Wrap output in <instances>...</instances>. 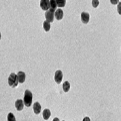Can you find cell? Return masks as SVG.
I'll list each match as a JSON object with an SVG mask.
<instances>
[{
	"label": "cell",
	"mask_w": 121,
	"mask_h": 121,
	"mask_svg": "<svg viewBox=\"0 0 121 121\" xmlns=\"http://www.w3.org/2000/svg\"><path fill=\"white\" fill-rule=\"evenodd\" d=\"M18 83V80L17 76L14 73L10 75L8 78V84L10 86L13 88L17 87Z\"/></svg>",
	"instance_id": "7a4b0ae2"
},
{
	"label": "cell",
	"mask_w": 121,
	"mask_h": 121,
	"mask_svg": "<svg viewBox=\"0 0 121 121\" xmlns=\"http://www.w3.org/2000/svg\"><path fill=\"white\" fill-rule=\"evenodd\" d=\"M7 121H16L14 115L10 112L7 115Z\"/></svg>",
	"instance_id": "2e32d148"
},
{
	"label": "cell",
	"mask_w": 121,
	"mask_h": 121,
	"mask_svg": "<svg viewBox=\"0 0 121 121\" xmlns=\"http://www.w3.org/2000/svg\"><path fill=\"white\" fill-rule=\"evenodd\" d=\"M56 4L59 7H65V4H66V1L65 0H62V1H59V0H57Z\"/></svg>",
	"instance_id": "9a60e30c"
},
{
	"label": "cell",
	"mask_w": 121,
	"mask_h": 121,
	"mask_svg": "<svg viewBox=\"0 0 121 121\" xmlns=\"http://www.w3.org/2000/svg\"><path fill=\"white\" fill-rule=\"evenodd\" d=\"M50 115H51V112H50L49 109L46 108L44 110L43 112V116L44 120H48L50 117Z\"/></svg>",
	"instance_id": "7c38bea8"
},
{
	"label": "cell",
	"mask_w": 121,
	"mask_h": 121,
	"mask_svg": "<svg viewBox=\"0 0 121 121\" xmlns=\"http://www.w3.org/2000/svg\"><path fill=\"white\" fill-rule=\"evenodd\" d=\"M43 28L46 32H48L50 29V23L47 21H45L43 23Z\"/></svg>",
	"instance_id": "5bb4252c"
},
{
	"label": "cell",
	"mask_w": 121,
	"mask_h": 121,
	"mask_svg": "<svg viewBox=\"0 0 121 121\" xmlns=\"http://www.w3.org/2000/svg\"><path fill=\"white\" fill-rule=\"evenodd\" d=\"M54 12L48 10L45 13V17L47 21L48 22H53L54 19Z\"/></svg>",
	"instance_id": "277c9868"
},
{
	"label": "cell",
	"mask_w": 121,
	"mask_h": 121,
	"mask_svg": "<svg viewBox=\"0 0 121 121\" xmlns=\"http://www.w3.org/2000/svg\"><path fill=\"white\" fill-rule=\"evenodd\" d=\"M32 101L33 94L32 92L28 90H26L25 92L24 97L23 99V102L24 105L27 107H30L32 104Z\"/></svg>",
	"instance_id": "6da1fadb"
},
{
	"label": "cell",
	"mask_w": 121,
	"mask_h": 121,
	"mask_svg": "<svg viewBox=\"0 0 121 121\" xmlns=\"http://www.w3.org/2000/svg\"><path fill=\"white\" fill-rule=\"evenodd\" d=\"M81 19L82 23L87 24L90 20V15L87 12H82L81 14Z\"/></svg>",
	"instance_id": "8992f818"
},
{
	"label": "cell",
	"mask_w": 121,
	"mask_h": 121,
	"mask_svg": "<svg viewBox=\"0 0 121 121\" xmlns=\"http://www.w3.org/2000/svg\"><path fill=\"white\" fill-rule=\"evenodd\" d=\"M24 102L22 99H17L15 103V107L18 111H21L24 108Z\"/></svg>",
	"instance_id": "52a82bcc"
},
{
	"label": "cell",
	"mask_w": 121,
	"mask_h": 121,
	"mask_svg": "<svg viewBox=\"0 0 121 121\" xmlns=\"http://www.w3.org/2000/svg\"><path fill=\"white\" fill-rule=\"evenodd\" d=\"M17 76L18 78V82L21 83H23L25 82V78H26V75L24 72L22 71L18 72L17 73Z\"/></svg>",
	"instance_id": "ba28073f"
},
{
	"label": "cell",
	"mask_w": 121,
	"mask_h": 121,
	"mask_svg": "<svg viewBox=\"0 0 121 121\" xmlns=\"http://www.w3.org/2000/svg\"><path fill=\"white\" fill-rule=\"evenodd\" d=\"M49 3H50L49 11L54 12L57 6L56 1H55V0H50L49 1Z\"/></svg>",
	"instance_id": "8fae6325"
},
{
	"label": "cell",
	"mask_w": 121,
	"mask_h": 121,
	"mask_svg": "<svg viewBox=\"0 0 121 121\" xmlns=\"http://www.w3.org/2000/svg\"><path fill=\"white\" fill-rule=\"evenodd\" d=\"M55 16L58 21L61 20L64 16V12L61 9H58L55 13Z\"/></svg>",
	"instance_id": "9c48e42d"
},
{
	"label": "cell",
	"mask_w": 121,
	"mask_h": 121,
	"mask_svg": "<svg viewBox=\"0 0 121 121\" xmlns=\"http://www.w3.org/2000/svg\"><path fill=\"white\" fill-rule=\"evenodd\" d=\"M117 11L119 15H121V2H120L117 6Z\"/></svg>",
	"instance_id": "ac0fdd59"
},
{
	"label": "cell",
	"mask_w": 121,
	"mask_h": 121,
	"mask_svg": "<svg viewBox=\"0 0 121 121\" xmlns=\"http://www.w3.org/2000/svg\"><path fill=\"white\" fill-rule=\"evenodd\" d=\"M70 88V84L68 81H65L63 84V89L65 93H67L69 91Z\"/></svg>",
	"instance_id": "4fadbf2b"
},
{
	"label": "cell",
	"mask_w": 121,
	"mask_h": 121,
	"mask_svg": "<svg viewBox=\"0 0 121 121\" xmlns=\"http://www.w3.org/2000/svg\"><path fill=\"white\" fill-rule=\"evenodd\" d=\"M34 112L36 114H39L41 111V106L38 102H35L33 106Z\"/></svg>",
	"instance_id": "30bf717a"
},
{
	"label": "cell",
	"mask_w": 121,
	"mask_h": 121,
	"mask_svg": "<svg viewBox=\"0 0 121 121\" xmlns=\"http://www.w3.org/2000/svg\"></svg>",
	"instance_id": "603a6c76"
},
{
	"label": "cell",
	"mask_w": 121,
	"mask_h": 121,
	"mask_svg": "<svg viewBox=\"0 0 121 121\" xmlns=\"http://www.w3.org/2000/svg\"><path fill=\"white\" fill-rule=\"evenodd\" d=\"M53 121H60L59 119L58 118H55L53 120Z\"/></svg>",
	"instance_id": "44dd1931"
},
{
	"label": "cell",
	"mask_w": 121,
	"mask_h": 121,
	"mask_svg": "<svg viewBox=\"0 0 121 121\" xmlns=\"http://www.w3.org/2000/svg\"><path fill=\"white\" fill-rule=\"evenodd\" d=\"M1 32H0V40H1Z\"/></svg>",
	"instance_id": "7402d4cb"
},
{
	"label": "cell",
	"mask_w": 121,
	"mask_h": 121,
	"mask_svg": "<svg viewBox=\"0 0 121 121\" xmlns=\"http://www.w3.org/2000/svg\"><path fill=\"white\" fill-rule=\"evenodd\" d=\"M99 3V2L98 1H92L93 6L94 8H96L98 6Z\"/></svg>",
	"instance_id": "e0dca14e"
},
{
	"label": "cell",
	"mask_w": 121,
	"mask_h": 121,
	"mask_svg": "<svg viewBox=\"0 0 121 121\" xmlns=\"http://www.w3.org/2000/svg\"><path fill=\"white\" fill-rule=\"evenodd\" d=\"M82 121H91V119L89 117H85L83 118Z\"/></svg>",
	"instance_id": "ffe728a7"
},
{
	"label": "cell",
	"mask_w": 121,
	"mask_h": 121,
	"mask_svg": "<svg viewBox=\"0 0 121 121\" xmlns=\"http://www.w3.org/2000/svg\"><path fill=\"white\" fill-rule=\"evenodd\" d=\"M110 2L112 3V4L115 5V4H118L119 3V0H113V1H112H112H110Z\"/></svg>",
	"instance_id": "d6986e66"
},
{
	"label": "cell",
	"mask_w": 121,
	"mask_h": 121,
	"mask_svg": "<svg viewBox=\"0 0 121 121\" xmlns=\"http://www.w3.org/2000/svg\"><path fill=\"white\" fill-rule=\"evenodd\" d=\"M40 5L41 8L45 11H48L50 8V3L48 0H41L40 1Z\"/></svg>",
	"instance_id": "5b68a950"
},
{
	"label": "cell",
	"mask_w": 121,
	"mask_h": 121,
	"mask_svg": "<svg viewBox=\"0 0 121 121\" xmlns=\"http://www.w3.org/2000/svg\"><path fill=\"white\" fill-rule=\"evenodd\" d=\"M63 78V74L61 70H58L57 71H56L54 76V79H55V82L57 84H60V82H61L62 81Z\"/></svg>",
	"instance_id": "3957f363"
}]
</instances>
